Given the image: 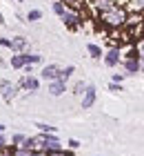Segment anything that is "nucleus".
<instances>
[{
	"instance_id": "nucleus-1",
	"label": "nucleus",
	"mask_w": 144,
	"mask_h": 156,
	"mask_svg": "<svg viewBox=\"0 0 144 156\" xmlns=\"http://www.w3.org/2000/svg\"><path fill=\"white\" fill-rule=\"evenodd\" d=\"M126 9H124V5H115L111 7L109 11H102V13H98L95 20H93V25H95V29L98 31H104V34H111V31H118L124 27L126 23Z\"/></svg>"
},
{
	"instance_id": "nucleus-2",
	"label": "nucleus",
	"mask_w": 144,
	"mask_h": 156,
	"mask_svg": "<svg viewBox=\"0 0 144 156\" xmlns=\"http://www.w3.org/2000/svg\"><path fill=\"white\" fill-rule=\"evenodd\" d=\"M60 20H62V25L67 27L69 31H80L82 27H84V23H86V20L80 16V11H71V9L64 11V16Z\"/></svg>"
},
{
	"instance_id": "nucleus-3",
	"label": "nucleus",
	"mask_w": 144,
	"mask_h": 156,
	"mask_svg": "<svg viewBox=\"0 0 144 156\" xmlns=\"http://www.w3.org/2000/svg\"><path fill=\"white\" fill-rule=\"evenodd\" d=\"M18 87H16V83H11V80H7V78H2L0 80V96H2V101L5 103H13V98L18 96Z\"/></svg>"
},
{
	"instance_id": "nucleus-4",
	"label": "nucleus",
	"mask_w": 144,
	"mask_h": 156,
	"mask_svg": "<svg viewBox=\"0 0 144 156\" xmlns=\"http://www.w3.org/2000/svg\"><path fill=\"white\" fill-rule=\"evenodd\" d=\"M16 87L20 91H29V94H35V91L40 89V78L35 76H22L20 80L16 83Z\"/></svg>"
},
{
	"instance_id": "nucleus-5",
	"label": "nucleus",
	"mask_w": 144,
	"mask_h": 156,
	"mask_svg": "<svg viewBox=\"0 0 144 156\" xmlns=\"http://www.w3.org/2000/svg\"><path fill=\"white\" fill-rule=\"evenodd\" d=\"M95 101H98V89H95V85H86L84 94L80 96V105H82V109H91L93 105H95Z\"/></svg>"
},
{
	"instance_id": "nucleus-6",
	"label": "nucleus",
	"mask_w": 144,
	"mask_h": 156,
	"mask_svg": "<svg viewBox=\"0 0 144 156\" xmlns=\"http://www.w3.org/2000/svg\"><path fill=\"white\" fill-rule=\"evenodd\" d=\"M102 60H104V65L106 67H118L120 62H122V49H118V47H109L104 51V56H102Z\"/></svg>"
},
{
	"instance_id": "nucleus-7",
	"label": "nucleus",
	"mask_w": 144,
	"mask_h": 156,
	"mask_svg": "<svg viewBox=\"0 0 144 156\" xmlns=\"http://www.w3.org/2000/svg\"><path fill=\"white\" fill-rule=\"evenodd\" d=\"M122 72H124L126 76H138L142 74V65H140V60H124L122 58Z\"/></svg>"
},
{
	"instance_id": "nucleus-8",
	"label": "nucleus",
	"mask_w": 144,
	"mask_h": 156,
	"mask_svg": "<svg viewBox=\"0 0 144 156\" xmlns=\"http://www.w3.org/2000/svg\"><path fill=\"white\" fill-rule=\"evenodd\" d=\"M58 74H60V67L53 65V62H49V65L42 67L40 78H42V80H47V83H51V80H58Z\"/></svg>"
},
{
	"instance_id": "nucleus-9",
	"label": "nucleus",
	"mask_w": 144,
	"mask_h": 156,
	"mask_svg": "<svg viewBox=\"0 0 144 156\" xmlns=\"http://www.w3.org/2000/svg\"><path fill=\"white\" fill-rule=\"evenodd\" d=\"M11 51L13 54H25V51H29V40L25 36H13L11 38Z\"/></svg>"
},
{
	"instance_id": "nucleus-10",
	"label": "nucleus",
	"mask_w": 144,
	"mask_h": 156,
	"mask_svg": "<svg viewBox=\"0 0 144 156\" xmlns=\"http://www.w3.org/2000/svg\"><path fill=\"white\" fill-rule=\"evenodd\" d=\"M64 91H67V83H62V80H51L49 83V94L51 96H62Z\"/></svg>"
},
{
	"instance_id": "nucleus-11",
	"label": "nucleus",
	"mask_w": 144,
	"mask_h": 156,
	"mask_svg": "<svg viewBox=\"0 0 144 156\" xmlns=\"http://www.w3.org/2000/svg\"><path fill=\"white\" fill-rule=\"evenodd\" d=\"M86 51H89V56H91L93 60H102V56H104L102 47L95 45V42H86Z\"/></svg>"
},
{
	"instance_id": "nucleus-12",
	"label": "nucleus",
	"mask_w": 144,
	"mask_h": 156,
	"mask_svg": "<svg viewBox=\"0 0 144 156\" xmlns=\"http://www.w3.org/2000/svg\"><path fill=\"white\" fill-rule=\"evenodd\" d=\"M124 9L133 13H144V0H126Z\"/></svg>"
},
{
	"instance_id": "nucleus-13",
	"label": "nucleus",
	"mask_w": 144,
	"mask_h": 156,
	"mask_svg": "<svg viewBox=\"0 0 144 156\" xmlns=\"http://www.w3.org/2000/svg\"><path fill=\"white\" fill-rule=\"evenodd\" d=\"M122 58H124V60H140V58H142V54H140V47L131 45V47H129L124 54H122Z\"/></svg>"
},
{
	"instance_id": "nucleus-14",
	"label": "nucleus",
	"mask_w": 144,
	"mask_h": 156,
	"mask_svg": "<svg viewBox=\"0 0 144 156\" xmlns=\"http://www.w3.org/2000/svg\"><path fill=\"white\" fill-rule=\"evenodd\" d=\"M75 74V67L73 65H67V67H60V74H58V80H62V83H67L71 76Z\"/></svg>"
},
{
	"instance_id": "nucleus-15",
	"label": "nucleus",
	"mask_w": 144,
	"mask_h": 156,
	"mask_svg": "<svg viewBox=\"0 0 144 156\" xmlns=\"http://www.w3.org/2000/svg\"><path fill=\"white\" fill-rule=\"evenodd\" d=\"M9 67L18 69V72H22V67H25V58H22V54H13L11 58H9Z\"/></svg>"
},
{
	"instance_id": "nucleus-16",
	"label": "nucleus",
	"mask_w": 144,
	"mask_h": 156,
	"mask_svg": "<svg viewBox=\"0 0 144 156\" xmlns=\"http://www.w3.org/2000/svg\"><path fill=\"white\" fill-rule=\"evenodd\" d=\"M22 58H25V65H40L42 62V56L40 54H31V51H25Z\"/></svg>"
},
{
	"instance_id": "nucleus-17",
	"label": "nucleus",
	"mask_w": 144,
	"mask_h": 156,
	"mask_svg": "<svg viewBox=\"0 0 144 156\" xmlns=\"http://www.w3.org/2000/svg\"><path fill=\"white\" fill-rule=\"evenodd\" d=\"M35 127H38L40 134H58V127L49 125V123H35Z\"/></svg>"
},
{
	"instance_id": "nucleus-18",
	"label": "nucleus",
	"mask_w": 144,
	"mask_h": 156,
	"mask_svg": "<svg viewBox=\"0 0 144 156\" xmlns=\"http://www.w3.org/2000/svg\"><path fill=\"white\" fill-rule=\"evenodd\" d=\"M51 11L55 13L58 18H62V16H64V11H67V7H64L60 0H53V2H51Z\"/></svg>"
},
{
	"instance_id": "nucleus-19",
	"label": "nucleus",
	"mask_w": 144,
	"mask_h": 156,
	"mask_svg": "<svg viewBox=\"0 0 144 156\" xmlns=\"http://www.w3.org/2000/svg\"><path fill=\"white\" fill-rule=\"evenodd\" d=\"M25 20H27V23H38V20H42V11H40V9H31V11H27Z\"/></svg>"
},
{
	"instance_id": "nucleus-20",
	"label": "nucleus",
	"mask_w": 144,
	"mask_h": 156,
	"mask_svg": "<svg viewBox=\"0 0 144 156\" xmlns=\"http://www.w3.org/2000/svg\"><path fill=\"white\" fill-rule=\"evenodd\" d=\"M22 147H25V150H29V152L38 150V140H35V136H27L25 143H22Z\"/></svg>"
},
{
	"instance_id": "nucleus-21",
	"label": "nucleus",
	"mask_w": 144,
	"mask_h": 156,
	"mask_svg": "<svg viewBox=\"0 0 144 156\" xmlns=\"http://www.w3.org/2000/svg\"><path fill=\"white\" fill-rule=\"evenodd\" d=\"M84 89H86V83H84V80H78L73 87H71V94H73V96H82Z\"/></svg>"
},
{
	"instance_id": "nucleus-22",
	"label": "nucleus",
	"mask_w": 144,
	"mask_h": 156,
	"mask_svg": "<svg viewBox=\"0 0 144 156\" xmlns=\"http://www.w3.org/2000/svg\"><path fill=\"white\" fill-rule=\"evenodd\" d=\"M25 134H13V136H11V143L9 145H13V147H22V143H25Z\"/></svg>"
},
{
	"instance_id": "nucleus-23",
	"label": "nucleus",
	"mask_w": 144,
	"mask_h": 156,
	"mask_svg": "<svg viewBox=\"0 0 144 156\" xmlns=\"http://www.w3.org/2000/svg\"><path fill=\"white\" fill-rule=\"evenodd\" d=\"M109 91L111 94H120V91H124V87H122V83H109Z\"/></svg>"
},
{
	"instance_id": "nucleus-24",
	"label": "nucleus",
	"mask_w": 144,
	"mask_h": 156,
	"mask_svg": "<svg viewBox=\"0 0 144 156\" xmlns=\"http://www.w3.org/2000/svg\"><path fill=\"white\" fill-rule=\"evenodd\" d=\"M67 147H69V150H73V152H75L78 147H80V140H78V138H69V140H67Z\"/></svg>"
},
{
	"instance_id": "nucleus-25",
	"label": "nucleus",
	"mask_w": 144,
	"mask_h": 156,
	"mask_svg": "<svg viewBox=\"0 0 144 156\" xmlns=\"http://www.w3.org/2000/svg\"><path fill=\"white\" fill-rule=\"evenodd\" d=\"M124 78H126V74H124V72H122V74H113V76H111V83H122Z\"/></svg>"
},
{
	"instance_id": "nucleus-26",
	"label": "nucleus",
	"mask_w": 144,
	"mask_h": 156,
	"mask_svg": "<svg viewBox=\"0 0 144 156\" xmlns=\"http://www.w3.org/2000/svg\"><path fill=\"white\" fill-rule=\"evenodd\" d=\"M0 47L2 49H11V38H0Z\"/></svg>"
},
{
	"instance_id": "nucleus-27",
	"label": "nucleus",
	"mask_w": 144,
	"mask_h": 156,
	"mask_svg": "<svg viewBox=\"0 0 144 156\" xmlns=\"http://www.w3.org/2000/svg\"><path fill=\"white\" fill-rule=\"evenodd\" d=\"M22 72H25L22 76H31V74H33V65H25V67H22Z\"/></svg>"
},
{
	"instance_id": "nucleus-28",
	"label": "nucleus",
	"mask_w": 144,
	"mask_h": 156,
	"mask_svg": "<svg viewBox=\"0 0 144 156\" xmlns=\"http://www.w3.org/2000/svg\"><path fill=\"white\" fill-rule=\"evenodd\" d=\"M5 147H7V136L0 134V150H5Z\"/></svg>"
},
{
	"instance_id": "nucleus-29",
	"label": "nucleus",
	"mask_w": 144,
	"mask_h": 156,
	"mask_svg": "<svg viewBox=\"0 0 144 156\" xmlns=\"http://www.w3.org/2000/svg\"><path fill=\"white\" fill-rule=\"evenodd\" d=\"M31 156H47V152H45V150H33Z\"/></svg>"
},
{
	"instance_id": "nucleus-30",
	"label": "nucleus",
	"mask_w": 144,
	"mask_h": 156,
	"mask_svg": "<svg viewBox=\"0 0 144 156\" xmlns=\"http://www.w3.org/2000/svg\"><path fill=\"white\" fill-rule=\"evenodd\" d=\"M0 67H7V60L2 58V56H0Z\"/></svg>"
},
{
	"instance_id": "nucleus-31",
	"label": "nucleus",
	"mask_w": 144,
	"mask_h": 156,
	"mask_svg": "<svg viewBox=\"0 0 144 156\" xmlns=\"http://www.w3.org/2000/svg\"><path fill=\"white\" fill-rule=\"evenodd\" d=\"M7 132V125H2V123H0V134H5Z\"/></svg>"
},
{
	"instance_id": "nucleus-32",
	"label": "nucleus",
	"mask_w": 144,
	"mask_h": 156,
	"mask_svg": "<svg viewBox=\"0 0 144 156\" xmlns=\"http://www.w3.org/2000/svg\"><path fill=\"white\" fill-rule=\"evenodd\" d=\"M140 65H142V74H144V54H142V58H140Z\"/></svg>"
},
{
	"instance_id": "nucleus-33",
	"label": "nucleus",
	"mask_w": 144,
	"mask_h": 156,
	"mask_svg": "<svg viewBox=\"0 0 144 156\" xmlns=\"http://www.w3.org/2000/svg\"><path fill=\"white\" fill-rule=\"evenodd\" d=\"M138 47H140V54H144V40L140 42V45H138Z\"/></svg>"
},
{
	"instance_id": "nucleus-34",
	"label": "nucleus",
	"mask_w": 144,
	"mask_h": 156,
	"mask_svg": "<svg viewBox=\"0 0 144 156\" xmlns=\"http://www.w3.org/2000/svg\"><path fill=\"white\" fill-rule=\"evenodd\" d=\"M7 23V20H5V16H2V13H0V25H5Z\"/></svg>"
},
{
	"instance_id": "nucleus-35",
	"label": "nucleus",
	"mask_w": 144,
	"mask_h": 156,
	"mask_svg": "<svg viewBox=\"0 0 144 156\" xmlns=\"http://www.w3.org/2000/svg\"><path fill=\"white\" fill-rule=\"evenodd\" d=\"M13 2H25V0H13Z\"/></svg>"
}]
</instances>
